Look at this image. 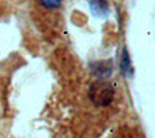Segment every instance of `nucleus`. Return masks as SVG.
<instances>
[{
    "label": "nucleus",
    "mask_w": 155,
    "mask_h": 138,
    "mask_svg": "<svg viewBox=\"0 0 155 138\" xmlns=\"http://www.w3.org/2000/svg\"><path fill=\"white\" fill-rule=\"evenodd\" d=\"M121 71L125 77H131L134 74V68H132V63H131V59H129V55H128V51L127 48H123L121 51Z\"/></svg>",
    "instance_id": "nucleus-4"
},
{
    "label": "nucleus",
    "mask_w": 155,
    "mask_h": 138,
    "mask_svg": "<svg viewBox=\"0 0 155 138\" xmlns=\"http://www.w3.org/2000/svg\"><path fill=\"white\" fill-rule=\"evenodd\" d=\"M38 2H40V4L42 5V7L48 8V10L57 8V7H60V4H61V0H38Z\"/></svg>",
    "instance_id": "nucleus-5"
},
{
    "label": "nucleus",
    "mask_w": 155,
    "mask_h": 138,
    "mask_svg": "<svg viewBox=\"0 0 155 138\" xmlns=\"http://www.w3.org/2000/svg\"><path fill=\"white\" fill-rule=\"evenodd\" d=\"M91 12L95 16L104 18L109 14V2L107 0H87Z\"/></svg>",
    "instance_id": "nucleus-3"
},
{
    "label": "nucleus",
    "mask_w": 155,
    "mask_h": 138,
    "mask_svg": "<svg viewBox=\"0 0 155 138\" xmlns=\"http://www.w3.org/2000/svg\"><path fill=\"white\" fill-rule=\"evenodd\" d=\"M91 70L97 77H99L101 79L106 78L112 74L113 71V64L112 60H105V62H94L91 64Z\"/></svg>",
    "instance_id": "nucleus-2"
},
{
    "label": "nucleus",
    "mask_w": 155,
    "mask_h": 138,
    "mask_svg": "<svg viewBox=\"0 0 155 138\" xmlns=\"http://www.w3.org/2000/svg\"><path fill=\"white\" fill-rule=\"evenodd\" d=\"M113 97H114V89L112 84L102 79L94 82L88 89V98L97 107H107L113 101Z\"/></svg>",
    "instance_id": "nucleus-1"
}]
</instances>
